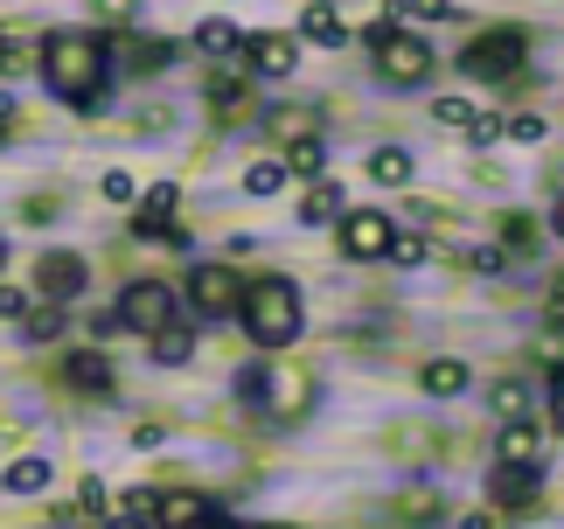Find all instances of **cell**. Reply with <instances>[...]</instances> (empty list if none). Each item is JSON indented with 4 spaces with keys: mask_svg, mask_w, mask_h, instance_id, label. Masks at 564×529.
<instances>
[{
    "mask_svg": "<svg viewBox=\"0 0 564 529\" xmlns=\"http://www.w3.org/2000/svg\"><path fill=\"white\" fill-rule=\"evenodd\" d=\"M105 77H112V56H105L98 35H50L42 42V84H50L63 105L91 112L105 98Z\"/></svg>",
    "mask_w": 564,
    "mask_h": 529,
    "instance_id": "cell-1",
    "label": "cell"
},
{
    "mask_svg": "<svg viewBox=\"0 0 564 529\" xmlns=\"http://www.w3.org/2000/svg\"><path fill=\"white\" fill-rule=\"evenodd\" d=\"M237 321H245V335L258 342V348H293L300 342V285L293 279H258V285H245V300H237Z\"/></svg>",
    "mask_w": 564,
    "mask_h": 529,
    "instance_id": "cell-2",
    "label": "cell"
},
{
    "mask_svg": "<svg viewBox=\"0 0 564 529\" xmlns=\"http://www.w3.org/2000/svg\"><path fill=\"white\" fill-rule=\"evenodd\" d=\"M370 56H377V77L383 84H398V91H411V84H425L432 77V50L419 35H404L398 21H370Z\"/></svg>",
    "mask_w": 564,
    "mask_h": 529,
    "instance_id": "cell-3",
    "label": "cell"
},
{
    "mask_svg": "<svg viewBox=\"0 0 564 529\" xmlns=\"http://www.w3.org/2000/svg\"><path fill=\"white\" fill-rule=\"evenodd\" d=\"M460 71L474 84H509L516 71H523V35L516 29H488V35H474L467 50H460Z\"/></svg>",
    "mask_w": 564,
    "mask_h": 529,
    "instance_id": "cell-4",
    "label": "cell"
},
{
    "mask_svg": "<svg viewBox=\"0 0 564 529\" xmlns=\"http://www.w3.org/2000/svg\"><path fill=\"white\" fill-rule=\"evenodd\" d=\"M175 293L188 300V314H203V321H224V314H237L245 285H237V272H230V264H188V279L175 285Z\"/></svg>",
    "mask_w": 564,
    "mask_h": 529,
    "instance_id": "cell-5",
    "label": "cell"
},
{
    "mask_svg": "<svg viewBox=\"0 0 564 529\" xmlns=\"http://www.w3.org/2000/svg\"><path fill=\"white\" fill-rule=\"evenodd\" d=\"M175 321V293H167L161 279H133L119 300V327H140V335H154V327Z\"/></svg>",
    "mask_w": 564,
    "mask_h": 529,
    "instance_id": "cell-6",
    "label": "cell"
},
{
    "mask_svg": "<svg viewBox=\"0 0 564 529\" xmlns=\"http://www.w3.org/2000/svg\"><path fill=\"white\" fill-rule=\"evenodd\" d=\"M341 258H390V237H398V224H390V216H377V209H349L341 216Z\"/></svg>",
    "mask_w": 564,
    "mask_h": 529,
    "instance_id": "cell-7",
    "label": "cell"
},
{
    "mask_svg": "<svg viewBox=\"0 0 564 529\" xmlns=\"http://www.w3.org/2000/svg\"><path fill=\"white\" fill-rule=\"evenodd\" d=\"M63 384L84 390V397H112L119 390V369H112L105 348H70V356H63Z\"/></svg>",
    "mask_w": 564,
    "mask_h": 529,
    "instance_id": "cell-8",
    "label": "cell"
},
{
    "mask_svg": "<svg viewBox=\"0 0 564 529\" xmlns=\"http://www.w3.org/2000/svg\"><path fill=\"white\" fill-rule=\"evenodd\" d=\"M35 293L50 300V306H70L84 293V258L77 251H50V258L35 264Z\"/></svg>",
    "mask_w": 564,
    "mask_h": 529,
    "instance_id": "cell-9",
    "label": "cell"
},
{
    "mask_svg": "<svg viewBox=\"0 0 564 529\" xmlns=\"http://www.w3.org/2000/svg\"><path fill=\"white\" fill-rule=\"evenodd\" d=\"M175 209H182V188H175V182H154V188L140 195V224H133V237H140V245H161L167 224H175Z\"/></svg>",
    "mask_w": 564,
    "mask_h": 529,
    "instance_id": "cell-10",
    "label": "cell"
},
{
    "mask_svg": "<svg viewBox=\"0 0 564 529\" xmlns=\"http://www.w3.org/2000/svg\"><path fill=\"white\" fill-rule=\"evenodd\" d=\"M154 529H224V516H216L209 495H161Z\"/></svg>",
    "mask_w": 564,
    "mask_h": 529,
    "instance_id": "cell-11",
    "label": "cell"
},
{
    "mask_svg": "<svg viewBox=\"0 0 564 529\" xmlns=\"http://www.w3.org/2000/svg\"><path fill=\"white\" fill-rule=\"evenodd\" d=\"M536 488H544L536 467H509V460H502V467L488 474V501H495V509H523V501H536Z\"/></svg>",
    "mask_w": 564,
    "mask_h": 529,
    "instance_id": "cell-12",
    "label": "cell"
},
{
    "mask_svg": "<svg viewBox=\"0 0 564 529\" xmlns=\"http://www.w3.org/2000/svg\"><path fill=\"white\" fill-rule=\"evenodd\" d=\"M245 56H251V71H258V77H293L300 42H293V35H251V42H245Z\"/></svg>",
    "mask_w": 564,
    "mask_h": 529,
    "instance_id": "cell-13",
    "label": "cell"
},
{
    "mask_svg": "<svg viewBox=\"0 0 564 529\" xmlns=\"http://www.w3.org/2000/svg\"><path fill=\"white\" fill-rule=\"evenodd\" d=\"M105 56H112V71L126 63L133 77H154V71H167V63H175L182 50H175V42H112Z\"/></svg>",
    "mask_w": 564,
    "mask_h": 529,
    "instance_id": "cell-14",
    "label": "cell"
},
{
    "mask_svg": "<svg viewBox=\"0 0 564 529\" xmlns=\"http://www.w3.org/2000/svg\"><path fill=\"white\" fill-rule=\"evenodd\" d=\"M300 35H307L314 50H349V21L335 14V0H314V8L300 14Z\"/></svg>",
    "mask_w": 564,
    "mask_h": 529,
    "instance_id": "cell-15",
    "label": "cell"
},
{
    "mask_svg": "<svg viewBox=\"0 0 564 529\" xmlns=\"http://www.w3.org/2000/svg\"><path fill=\"white\" fill-rule=\"evenodd\" d=\"M495 460H509V467H536V425H530V418H502Z\"/></svg>",
    "mask_w": 564,
    "mask_h": 529,
    "instance_id": "cell-16",
    "label": "cell"
},
{
    "mask_svg": "<svg viewBox=\"0 0 564 529\" xmlns=\"http://www.w3.org/2000/svg\"><path fill=\"white\" fill-rule=\"evenodd\" d=\"M341 216H349V209H341V182H314V188H307V203H300V224H307V230L341 224Z\"/></svg>",
    "mask_w": 564,
    "mask_h": 529,
    "instance_id": "cell-17",
    "label": "cell"
},
{
    "mask_svg": "<svg viewBox=\"0 0 564 529\" xmlns=\"http://www.w3.org/2000/svg\"><path fill=\"white\" fill-rule=\"evenodd\" d=\"M446 516V501L432 495V488H404L398 501H390V522H411V529H425V522H440Z\"/></svg>",
    "mask_w": 564,
    "mask_h": 529,
    "instance_id": "cell-18",
    "label": "cell"
},
{
    "mask_svg": "<svg viewBox=\"0 0 564 529\" xmlns=\"http://www.w3.org/2000/svg\"><path fill=\"white\" fill-rule=\"evenodd\" d=\"M50 474H56V467H50L42 453H21L14 467L0 474V488H8V495H42V488H50Z\"/></svg>",
    "mask_w": 564,
    "mask_h": 529,
    "instance_id": "cell-19",
    "label": "cell"
},
{
    "mask_svg": "<svg viewBox=\"0 0 564 529\" xmlns=\"http://www.w3.org/2000/svg\"><path fill=\"white\" fill-rule=\"evenodd\" d=\"M279 168H286V182H293V174H321V168H328V140H321V132H307V140H286Z\"/></svg>",
    "mask_w": 564,
    "mask_h": 529,
    "instance_id": "cell-20",
    "label": "cell"
},
{
    "mask_svg": "<svg viewBox=\"0 0 564 529\" xmlns=\"http://www.w3.org/2000/svg\"><path fill=\"white\" fill-rule=\"evenodd\" d=\"M419 390H425V397H460V390H467V363H453V356L425 363V369H419Z\"/></svg>",
    "mask_w": 564,
    "mask_h": 529,
    "instance_id": "cell-21",
    "label": "cell"
},
{
    "mask_svg": "<svg viewBox=\"0 0 564 529\" xmlns=\"http://www.w3.org/2000/svg\"><path fill=\"white\" fill-rule=\"evenodd\" d=\"M536 245H544V230H536V216L509 209V216H502V258H530Z\"/></svg>",
    "mask_w": 564,
    "mask_h": 529,
    "instance_id": "cell-22",
    "label": "cell"
},
{
    "mask_svg": "<svg viewBox=\"0 0 564 529\" xmlns=\"http://www.w3.org/2000/svg\"><path fill=\"white\" fill-rule=\"evenodd\" d=\"M63 335V306H50V300H42V306H29V314H21V342H56Z\"/></svg>",
    "mask_w": 564,
    "mask_h": 529,
    "instance_id": "cell-23",
    "label": "cell"
},
{
    "mask_svg": "<svg viewBox=\"0 0 564 529\" xmlns=\"http://www.w3.org/2000/svg\"><path fill=\"white\" fill-rule=\"evenodd\" d=\"M370 182H383V188L411 182V153H404V147H377V153H370Z\"/></svg>",
    "mask_w": 564,
    "mask_h": 529,
    "instance_id": "cell-24",
    "label": "cell"
},
{
    "mask_svg": "<svg viewBox=\"0 0 564 529\" xmlns=\"http://www.w3.org/2000/svg\"><path fill=\"white\" fill-rule=\"evenodd\" d=\"M195 356V335L182 321H167V327H154V363H188Z\"/></svg>",
    "mask_w": 564,
    "mask_h": 529,
    "instance_id": "cell-25",
    "label": "cell"
},
{
    "mask_svg": "<svg viewBox=\"0 0 564 529\" xmlns=\"http://www.w3.org/2000/svg\"><path fill=\"white\" fill-rule=\"evenodd\" d=\"M203 91H209L216 112H245V77H237V71H209Z\"/></svg>",
    "mask_w": 564,
    "mask_h": 529,
    "instance_id": "cell-26",
    "label": "cell"
},
{
    "mask_svg": "<svg viewBox=\"0 0 564 529\" xmlns=\"http://www.w3.org/2000/svg\"><path fill=\"white\" fill-rule=\"evenodd\" d=\"M195 50H203V56H230V50H245V35H237L230 21H203V29H195Z\"/></svg>",
    "mask_w": 564,
    "mask_h": 529,
    "instance_id": "cell-27",
    "label": "cell"
},
{
    "mask_svg": "<svg viewBox=\"0 0 564 529\" xmlns=\"http://www.w3.org/2000/svg\"><path fill=\"white\" fill-rule=\"evenodd\" d=\"M425 258H432V237H419V230H398V237H390V264H404V272H419Z\"/></svg>",
    "mask_w": 564,
    "mask_h": 529,
    "instance_id": "cell-28",
    "label": "cell"
},
{
    "mask_svg": "<svg viewBox=\"0 0 564 529\" xmlns=\"http://www.w3.org/2000/svg\"><path fill=\"white\" fill-rule=\"evenodd\" d=\"M272 132H279V140H307V132H321V126H314V105H293V112H272Z\"/></svg>",
    "mask_w": 564,
    "mask_h": 529,
    "instance_id": "cell-29",
    "label": "cell"
},
{
    "mask_svg": "<svg viewBox=\"0 0 564 529\" xmlns=\"http://www.w3.org/2000/svg\"><path fill=\"white\" fill-rule=\"evenodd\" d=\"M245 188L251 195H279V188H286V168H279V161H251L245 168Z\"/></svg>",
    "mask_w": 564,
    "mask_h": 529,
    "instance_id": "cell-30",
    "label": "cell"
},
{
    "mask_svg": "<svg viewBox=\"0 0 564 529\" xmlns=\"http://www.w3.org/2000/svg\"><path fill=\"white\" fill-rule=\"evenodd\" d=\"M502 132H509V119H502V112H474V119H467V140H474V147H495Z\"/></svg>",
    "mask_w": 564,
    "mask_h": 529,
    "instance_id": "cell-31",
    "label": "cell"
},
{
    "mask_svg": "<svg viewBox=\"0 0 564 529\" xmlns=\"http://www.w3.org/2000/svg\"><path fill=\"white\" fill-rule=\"evenodd\" d=\"M495 411H502V418H523L530 411V384H516V377L495 384Z\"/></svg>",
    "mask_w": 564,
    "mask_h": 529,
    "instance_id": "cell-32",
    "label": "cell"
},
{
    "mask_svg": "<svg viewBox=\"0 0 564 529\" xmlns=\"http://www.w3.org/2000/svg\"><path fill=\"white\" fill-rule=\"evenodd\" d=\"M161 495H167V488H133V495L119 501V516H140V522H154V516H161Z\"/></svg>",
    "mask_w": 564,
    "mask_h": 529,
    "instance_id": "cell-33",
    "label": "cell"
},
{
    "mask_svg": "<svg viewBox=\"0 0 564 529\" xmlns=\"http://www.w3.org/2000/svg\"><path fill=\"white\" fill-rule=\"evenodd\" d=\"M98 195H105V203H140V182H133V174H105V182H98Z\"/></svg>",
    "mask_w": 564,
    "mask_h": 529,
    "instance_id": "cell-34",
    "label": "cell"
},
{
    "mask_svg": "<svg viewBox=\"0 0 564 529\" xmlns=\"http://www.w3.org/2000/svg\"><path fill=\"white\" fill-rule=\"evenodd\" d=\"M432 119H440V126H467L474 105H467V98H432Z\"/></svg>",
    "mask_w": 564,
    "mask_h": 529,
    "instance_id": "cell-35",
    "label": "cell"
},
{
    "mask_svg": "<svg viewBox=\"0 0 564 529\" xmlns=\"http://www.w3.org/2000/svg\"><path fill=\"white\" fill-rule=\"evenodd\" d=\"M91 8L112 21V29H133V14H140V0H91Z\"/></svg>",
    "mask_w": 564,
    "mask_h": 529,
    "instance_id": "cell-36",
    "label": "cell"
},
{
    "mask_svg": "<svg viewBox=\"0 0 564 529\" xmlns=\"http://www.w3.org/2000/svg\"><path fill=\"white\" fill-rule=\"evenodd\" d=\"M544 132H551V126L536 119V112H516V119H509V140H530V147H536V140H544Z\"/></svg>",
    "mask_w": 564,
    "mask_h": 529,
    "instance_id": "cell-37",
    "label": "cell"
},
{
    "mask_svg": "<svg viewBox=\"0 0 564 529\" xmlns=\"http://www.w3.org/2000/svg\"><path fill=\"white\" fill-rule=\"evenodd\" d=\"M77 516H105V481H98V474L77 488Z\"/></svg>",
    "mask_w": 564,
    "mask_h": 529,
    "instance_id": "cell-38",
    "label": "cell"
},
{
    "mask_svg": "<svg viewBox=\"0 0 564 529\" xmlns=\"http://www.w3.org/2000/svg\"><path fill=\"white\" fill-rule=\"evenodd\" d=\"M0 314H8V321H21V314H29V293H14V285H0Z\"/></svg>",
    "mask_w": 564,
    "mask_h": 529,
    "instance_id": "cell-39",
    "label": "cell"
},
{
    "mask_svg": "<svg viewBox=\"0 0 564 529\" xmlns=\"http://www.w3.org/2000/svg\"><path fill=\"white\" fill-rule=\"evenodd\" d=\"M404 14H419V21H446V0H404Z\"/></svg>",
    "mask_w": 564,
    "mask_h": 529,
    "instance_id": "cell-40",
    "label": "cell"
},
{
    "mask_svg": "<svg viewBox=\"0 0 564 529\" xmlns=\"http://www.w3.org/2000/svg\"><path fill=\"white\" fill-rule=\"evenodd\" d=\"M467 264H474V272H502V251L481 245V251H467Z\"/></svg>",
    "mask_w": 564,
    "mask_h": 529,
    "instance_id": "cell-41",
    "label": "cell"
},
{
    "mask_svg": "<svg viewBox=\"0 0 564 529\" xmlns=\"http://www.w3.org/2000/svg\"><path fill=\"white\" fill-rule=\"evenodd\" d=\"M495 522H502L495 509H474V516H460V529H495Z\"/></svg>",
    "mask_w": 564,
    "mask_h": 529,
    "instance_id": "cell-42",
    "label": "cell"
},
{
    "mask_svg": "<svg viewBox=\"0 0 564 529\" xmlns=\"http://www.w3.org/2000/svg\"><path fill=\"white\" fill-rule=\"evenodd\" d=\"M105 529H154V522H140V516H105Z\"/></svg>",
    "mask_w": 564,
    "mask_h": 529,
    "instance_id": "cell-43",
    "label": "cell"
},
{
    "mask_svg": "<svg viewBox=\"0 0 564 529\" xmlns=\"http://www.w3.org/2000/svg\"><path fill=\"white\" fill-rule=\"evenodd\" d=\"M551 404H564V363L551 369Z\"/></svg>",
    "mask_w": 564,
    "mask_h": 529,
    "instance_id": "cell-44",
    "label": "cell"
},
{
    "mask_svg": "<svg viewBox=\"0 0 564 529\" xmlns=\"http://www.w3.org/2000/svg\"><path fill=\"white\" fill-rule=\"evenodd\" d=\"M551 321L564 327V279H557V293H551Z\"/></svg>",
    "mask_w": 564,
    "mask_h": 529,
    "instance_id": "cell-45",
    "label": "cell"
},
{
    "mask_svg": "<svg viewBox=\"0 0 564 529\" xmlns=\"http://www.w3.org/2000/svg\"><path fill=\"white\" fill-rule=\"evenodd\" d=\"M8 119H14V98H8V91H0V132H8Z\"/></svg>",
    "mask_w": 564,
    "mask_h": 529,
    "instance_id": "cell-46",
    "label": "cell"
},
{
    "mask_svg": "<svg viewBox=\"0 0 564 529\" xmlns=\"http://www.w3.org/2000/svg\"><path fill=\"white\" fill-rule=\"evenodd\" d=\"M551 230H557V237H564V195H557V209H551Z\"/></svg>",
    "mask_w": 564,
    "mask_h": 529,
    "instance_id": "cell-47",
    "label": "cell"
},
{
    "mask_svg": "<svg viewBox=\"0 0 564 529\" xmlns=\"http://www.w3.org/2000/svg\"><path fill=\"white\" fill-rule=\"evenodd\" d=\"M0 264H8V237H0Z\"/></svg>",
    "mask_w": 564,
    "mask_h": 529,
    "instance_id": "cell-48",
    "label": "cell"
}]
</instances>
